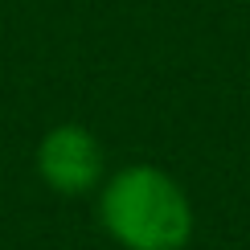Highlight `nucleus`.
<instances>
[{
  "instance_id": "nucleus-1",
  "label": "nucleus",
  "mask_w": 250,
  "mask_h": 250,
  "mask_svg": "<svg viewBox=\"0 0 250 250\" xmlns=\"http://www.w3.org/2000/svg\"><path fill=\"white\" fill-rule=\"evenodd\" d=\"M99 226L123 250H185L193 238V201L168 168L123 164L99 185Z\"/></svg>"
},
{
  "instance_id": "nucleus-2",
  "label": "nucleus",
  "mask_w": 250,
  "mask_h": 250,
  "mask_svg": "<svg viewBox=\"0 0 250 250\" xmlns=\"http://www.w3.org/2000/svg\"><path fill=\"white\" fill-rule=\"evenodd\" d=\"M37 176L62 197L95 193L107 176V156H103L99 135L82 123L49 127L37 144Z\"/></svg>"
}]
</instances>
